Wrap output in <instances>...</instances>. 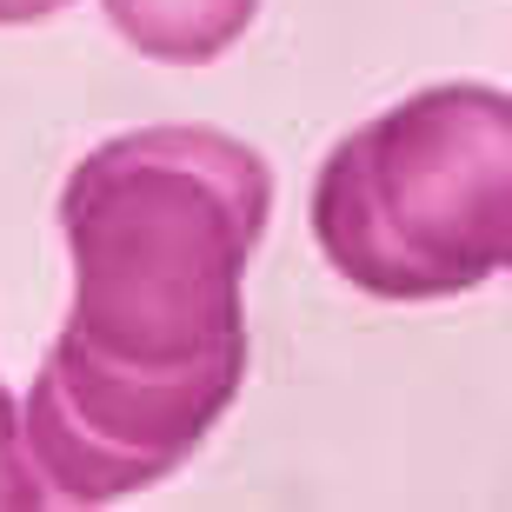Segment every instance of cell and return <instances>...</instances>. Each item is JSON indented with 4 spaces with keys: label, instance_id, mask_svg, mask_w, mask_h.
<instances>
[{
    "label": "cell",
    "instance_id": "3",
    "mask_svg": "<svg viewBox=\"0 0 512 512\" xmlns=\"http://www.w3.org/2000/svg\"><path fill=\"white\" fill-rule=\"evenodd\" d=\"M127 40L153 47L167 60H207L220 54L253 20V0H107Z\"/></svg>",
    "mask_w": 512,
    "mask_h": 512
},
{
    "label": "cell",
    "instance_id": "4",
    "mask_svg": "<svg viewBox=\"0 0 512 512\" xmlns=\"http://www.w3.org/2000/svg\"><path fill=\"white\" fill-rule=\"evenodd\" d=\"M47 7H60V0H0V20L7 14H47Z\"/></svg>",
    "mask_w": 512,
    "mask_h": 512
},
{
    "label": "cell",
    "instance_id": "1",
    "mask_svg": "<svg viewBox=\"0 0 512 512\" xmlns=\"http://www.w3.org/2000/svg\"><path fill=\"white\" fill-rule=\"evenodd\" d=\"M266 200V167L213 133L127 140L74 173L67 227L80 306H133L140 380L173 453H187L240 386V266L266 227ZM133 333H120L114 353H127Z\"/></svg>",
    "mask_w": 512,
    "mask_h": 512
},
{
    "label": "cell",
    "instance_id": "2",
    "mask_svg": "<svg viewBox=\"0 0 512 512\" xmlns=\"http://www.w3.org/2000/svg\"><path fill=\"white\" fill-rule=\"evenodd\" d=\"M313 240L373 300H453L512 266V100L439 80L326 153Z\"/></svg>",
    "mask_w": 512,
    "mask_h": 512
}]
</instances>
